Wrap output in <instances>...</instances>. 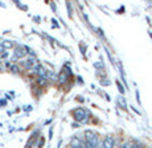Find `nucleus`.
<instances>
[{
  "instance_id": "obj_1",
  "label": "nucleus",
  "mask_w": 152,
  "mask_h": 148,
  "mask_svg": "<svg viewBox=\"0 0 152 148\" xmlns=\"http://www.w3.org/2000/svg\"><path fill=\"white\" fill-rule=\"evenodd\" d=\"M98 144V139H97L95 133H93L91 131L85 132V145L86 147H95Z\"/></svg>"
},
{
  "instance_id": "obj_2",
  "label": "nucleus",
  "mask_w": 152,
  "mask_h": 148,
  "mask_svg": "<svg viewBox=\"0 0 152 148\" xmlns=\"http://www.w3.org/2000/svg\"><path fill=\"white\" fill-rule=\"evenodd\" d=\"M85 111L84 110H75L74 111V119L75 120H78V122H85L87 119V115H85Z\"/></svg>"
},
{
  "instance_id": "obj_3",
  "label": "nucleus",
  "mask_w": 152,
  "mask_h": 148,
  "mask_svg": "<svg viewBox=\"0 0 152 148\" xmlns=\"http://www.w3.org/2000/svg\"><path fill=\"white\" fill-rule=\"evenodd\" d=\"M70 145L72 147H75V148H81V147H86L85 145V142H82L79 136H74L72 140H70Z\"/></svg>"
},
{
  "instance_id": "obj_4",
  "label": "nucleus",
  "mask_w": 152,
  "mask_h": 148,
  "mask_svg": "<svg viewBox=\"0 0 152 148\" xmlns=\"http://www.w3.org/2000/svg\"><path fill=\"white\" fill-rule=\"evenodd\" d=\"M28 49L27 48H16V50H15V56L17 57V58H23V57H25L27 56V53H28Z\"/></svg>"
},
{
  "instance_id": "obj_5",
  "label": "nucleus",
  "mask_w": 152,
  "mask_h": 148,
  "mask_svg": "<svg viewBox=\"0 0 152 148\" xmlns=\"http://www.w3.org/2000/svg\"><path fill=\"white\" fill-rule=\"evenodd\" d=\"M33 71L36 74H39L40 77H46V74L45 73H48V71H45V69L42 68L41 65H35L33 66Z\"/></svg>"
},
{
  "instance_id": "obj_6",
  "label": "nucleus",
  "mask_w": 152,
  "mask_h": 148,
  "mask_svg": "<svg viewBox=\"0 0 152 148\" xmlns=\"http://www.w3.org/2000/svg\"><path fill=\"white\" fill-rule=\"evenodd\" d=\"M35 65H36V58H35V57H29L28 59L24 61V66L27 69H33Z\"/></svg>"
},
{
  "instance_id": "obj_7",
  "label": "nucleus",
  "mask_w": 152,
  "mask_h": 148,
  "mask_svg": "<svg viewBox=\"0 0 152 148\" xmlns=\"http://www.w3.org/2000/svg\"><path fill=\"white\" fill-rule=\"evenodd\" d=\"M114 144V140L111 138H107V139L104 140V147H111Z\"/></svg>"
},
{
  "instance_id": "obj_8",
  "label": "nucleus",
  "mask_w": 152,
  "mask_h": 148,
  "mask_svg": "<svg viewBox=\"0 0 152 148\" xmlns=\"http://www.w3.org/2000/svg\"><path fill=\"white\" fill-rule=\"evenodd\" d=\"M1 45H3L4 48H11V46H12V42H9V41H4Z\"/></svg>"
},
{
  "instance_id": "obj_9",
  "label": "nucleus",
  "mask_w": 152,
  "mask_h": 148,
  "mask_svg": "<svg viewBox=\"0 0 152 148\" xmlns=\"http://www.w3.org/2000/svg\"><path fill=\"white\" fill-rule=\"evenodd\" d=\"M45 82H46V81L44 80V77H41V80H39V83H40V85H42V86H44V85H46Z\"/></svg>"
},
{
  "instance_id": "obj_10",
  "label": "nucleus",
  "mask_w": 152,
  "mask_h": 148,
  "mask_svg": "<svg viewBox=\"0 0 152 148\" xmlns=\"http://www.w3.org/2000/svg\"><path fill=\"white\" fill-rule=\"evenodd\" d=\"M11 70H12V71H17L19 68H17V66H11Z\"/></svg>"
},
{
  "instance_id": "obj_11",
  "label": "nucleus",
  "mask_w": 152,
  "mask_h": 148,
  "mask_svg": "<svg viewBox=\"0 0 152 148\" xmlns=\"http://www.w3.org/2000/svg\"><path fill=\"white\" fill-rule=\"evenodd\" d=\"M4 49H6V48H4V46H3V45H0V53H1V52H3V50H4Z\"/></svg>"
}]
</instances>
